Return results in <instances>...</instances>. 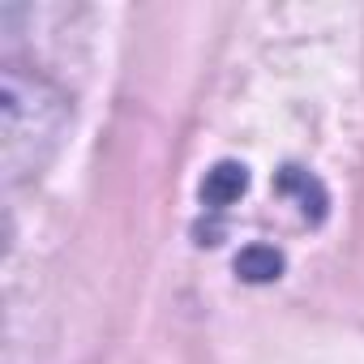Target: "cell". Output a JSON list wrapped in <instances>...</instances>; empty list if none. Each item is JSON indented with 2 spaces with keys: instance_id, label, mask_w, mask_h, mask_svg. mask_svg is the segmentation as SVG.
I'll list each match as a JSON object with an SVG mask.
<instances>
[{
  "instance_id": "obj_2",
  "label": "cell",
  "mask_w": 364,
  "mask_h": 364,
  "mask_svg": "<svg viewBox=\"0 0 364 364\" xmlns=\"http://www.w3.org/2000/svg\"><path fill=\"white\" fill-rule=\"evenodd\" d=\"M279 266H283V257H279L274 249H249V253L236 262V270H240L245 279H274Z\"/></svg>"
},
{
  "instance_id": "obj_1",
  "label": "cell",
  "mask_w": 364,
  "mask_h": 364,
  "mask_svg": "<svg viewBox=\"0 0 364 364\" xmlns=\"http://www.w3.org/2000/svg\"><path fill=\"white\" fill-rule=\"evenodd\" d=\"M245 185H249L245 167L223 163V167H215V171H210V180L202 185V198H206L210 206H228L232 198H240V193H245Z\"/></svg>"
}]
</instances>
